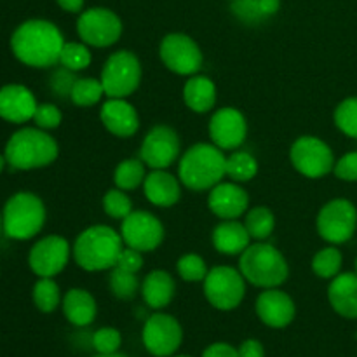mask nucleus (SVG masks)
Listing matches in <instances>:
<instances>
[{
  "label": "nucleus",
  "instance_id": "19",
  "mask_svg": "<svg viewBox=\"0 0 357 357\" xmlns=\"http://www.w3.org/2000/svg\"><path fill=\"white\" fill-rule=\"evenodd\" d=\"M37 107V100L28 87L21 84H7L0 87V117L3 121L23 124L33 119Z\"/></svg>",
  "mask_w": 357,
  "mask_h": 357
},
{
  "label": "nucleus",
  "instance_id": "3",
  "mask_svg": "<svg viewBox=\"0 0 357 357\" xmlns=\"http://www.w3.org/2000/svg\"><path fill=\"white\" fill-rule=\"evenodd\" d=\"M58 143L40 128H23L6 145L7 164L13 169L30 171L52 164L58 157Z\"/></svg>",
  "mask_w": 357,
  "mask_h": 357
},
{
  "label": "nucleus",
  "instance_id": "26",
  "mask_svg": "<svg viewBox=\"0 0 357 357\" xmlns=\"http://www.w3.org/2000/svg\"><path fill=\"white\" fill-rule=\"evenodd\" d=\"M173 278L164 271H153L145 278L142 284V295L150 309H166L174 296Z\"/></svg>",
  "mask_w": 357,
  "mask_h": 357
},
{
  "label": "nucleus",
  "instance_id": "23",
  "mask_svg": "<svg viewBox=\"0 0 357 357\" xmlns=\"http://www.w3.org/2000/svg\"><path fill=\"white\" fill-rule=\"evenodd\" d=\"M143 188L146 199L159 208H171L180 201V183L173 174L166 173L164 169H153L152 173L146 174Z\"/></svg>",
  "mask_w": 357,
  "mask_h": 357
},
{
  "label": "nucleus",
  "instance_id": "49",
  "mask_svg": "<svg viewBox=\"0 0 357 357\" xmlns=\"http://www.w3.org/2000/svg\"><path fill=\"white\" fill-rule=\"evenodd\" d=\"M96 357H126L122 354H119V352H115V354H98Z\"/></svg>",
  "mask_w": 357,
  "mask_h": 357
},
{
  "label": "nucleus",
  "instance_id": "24",
  "mask_svg": "<svg viewBox=\"0 0 357 357\" xmlns=\"http://www.w3.org/2000/svg\"><path fill=\"white\" fill-rule=\"evenodd\" d=\"M250 239L251 236L244 223L237 222V220H225L213 230V244H215L216 251L229 255V257L243 255L250 246Z\"/></svg>",
  "mask_w": 357,
  "mask_h": 357
},
{
  "label": "nucleus",
  "instance_id": "15",
  "mask_svg": "<svg viewBox=\"0 0 357 357\" xmlns=\"http://www.w3.org/2000/svg\"><path fill=\"white\" fill-rule=\"evenodd\" d=\"M180 150L181 142L176 131L169 126H155L143 139L139 157L152 169H166L176 162Z\"/></svg>",
  "mask_w": 357,
  "mask_h": 357
},
{
  "label": "nucleus",
  "instance_id": "40",
  "mask_svg": "<svg viewBox=\"0 0 357 357\" xmlns=\"http://www.w3.org/2000/svg\"><path fill=\"white\" fill-rule=\"evenodd\" d=\"M122 345L121 331L115 328H100L93 335V347L98 354H115Z\"/></svg>",
  "mask_w": 357,
  "mask_h": 357
},
{
  "label": "nucleus",
  "instance_id": "46",
  "mask_svg": "<svg viewBox=\"0 0 357 357\" xmlns=\"http://www.w3.org/2000/svg\"><path fill=\"white\" fill-rule=\"evenodd\" d=\"M237 351H239V357H265L264 345H261V342L255 340V338L244 340Z\"/></svg>",
  "mask_w": 357,
  "mask_h": 357
},
{
  "label": "nucleus",
  "instance_id": "48",
  "mask_svg": "<svg viewBox=\"0 0 357 357\" xmlns=\"http://www.w3.org/2000/svg\"><path fill=\"white\" fill-rule=\"evenodd\" d=\"M7 160H6V155H0V173L3 171V167H6Z\"/></svg>",
  "mask_w": 357,
  "mask_h": 357
},
{
  "label": "nucleus",
  "instance_id": "38",
  "mask_svg": "<svg viewBox=\"0 0 357 357\" xmlns=\"http://www.w3.org/2000/svg\"><path fill=\"white\" fill-rule=\"evenodd\" d=\"M103 209L108 216L115 220H124L132 213V202L124 190L121 188H114L108 190L107 195L103 197Z\"/></svg>",
  "mask_w": 357,
  "mask_h": 357
},
{
  "label": "nucleus",
  "instance_id": "37",
  "mask_svg": "<svg viewBox=\"0 0 357 357\" xmlns=\"http://www.w3.org/2000/svg\"><path fill=\"white\" fill-rule=\"evenodd\" d=\"M110 288L117 298L131 300L138 293L139 282L136 274H132V272H126L122 268L114 267L110 275Z\"/></svg>",
  "mask_w": 357,
  "mask_h": 357
},
{
  "label": "nucleus",
  "instance_id": "7",
  "mask_svg": "<svg viewBox=\"0 0 357 357\" xmlns=\"http://www.w3.org/2000/svg\"><path fill=\"white\" fill-rule=\"evenodd\" d=\"M101 84L108 98H128L142 80V65L131 51H117L105 61Z\"/></svg>",
  "mask_w": 357,
  "mask_h": 357
},
{
  "label": "nucleus",
  "instance_id": "34",
  "mask_svg": "<svg viewBox=\"0 0 357 357\" xmlns=\"http://www.w3.org/2000/svg\"><path fill=\"white\" fill-rule=\"evenodd\" d=\"M342 261H344V258L337 248H324L314 257L312 271L321 279H333L340 274Z\"/></svg>",
  "mask_w": 357,
  "mask_h": 357
},
{
  "label": "nucleus",
  "instance_id": "20",
  "mask_svg": "<svg viewBox=\"0 0 357 357\" xmlns=\"http://www.w3.org/2000/svg\"><path fill=\"white\" fill-rule=\"evenodd\" d=\"M208 206L218 218L236 220L250 206V195L237 183H218L211 188Z\"/></svg>",
  "mask_w": 357,
  "mask_h": 357
},
{
  "label": "nucleus",
  "instance_id": "39",
  "mask_svg": "<svg viewBox=\"0 0 357 357\" xmlns=\"http://www.w3.org/2000/svg\"><path fill=\"white\" fill-rule=\"evenodd\" d=\"M178 274L183 281L187 282H197L204 281L206 275H208V267H206V261L202 260L199 255H185L178 260Z\"/></svg>",
  "mask_w": 357,
  "mask_h": 357
},
{
  "label": "nucleus",
  "instance_id": "18",
  "mask_svg": "<svg viewBox=\"0 0 357 357\" xmlns=\"http://www.w3.org/2000/svg\"><path fill=\"white\" fill-rule=\"evenodd\" d=\"M257 314L261 323L267 324L268 328L281 330V328L289 326L295 319V302L288 293L281 289H265L257 300Z\"/></svg>",
  "mask_w": 357,
  "mask_h": 357
},
{
  "label": "nucleus",
  "instance_id": "43",
  "mask_svg": "<svg viewBox=\"0 0 357 357\" xmlns=\"http://www.w3.org/2000/svg\"><path fill=\"white\" fill-rule=\"evenodd\" d=\"M115 267L122 268V271H126V272H132V274H136V272L143 267L142 251L132 250V248H129V246L122 248L121 255H119V258H117V265H115Z\"/></svg>",
  "mask_w": 357,
  "mask_h": 357
},
{
  "label": "nucleus",
  "instance_id": "36",
  "mask_svg": "<svg viewBox=\"0 0 357 357\" xmlns=\"http://www.w3.org/2000/svg\"><path fill=\"white\" fill-rule=\"evenodd\" d=\"M59 63L72 72L84 70L91 65V52L86 45L79 44V42H68V44L65 42Z\"/></svg>",
  "mask_w": 357,
  "mask_h": 357
},
{
  "label": "nucleus",
  "instance_id": "33",
  "mask_svg": "<svg viewBox=\"0 0 357 357\" xmlns=\"http://www.w3.org/2000/svg\"><path fill=\"white\" fill-rule=\"evenodd\" d=\"M103 94L105 87L101 84V80L86 77V79L75 80V84L72 87V93H70V98H72V101L77 107H93V105H96L101 100Z\"/></svg>",
  "mask_w": 357,
  "mask_h": 357
},
{
  "label": "nucleus",
  "instance_id": "14",
  "mask_svg": "<svg viewBox=\"0 0 357 357\" xmlns=\"http://www.w3.org/2000/svg\"><path fill=\"white\" fill-rule=\"evenodd\" d=\"M122 241L142 253L153 251L164 241V227L157 216L149 211H132L121 227Z\"/></svg>",
  "mask_w": 357,
  "mask_h": 357
},
{
  "label": "nucleus",
  "instance_id": "8",
  "mask_svg": "<svg viewBox=\"0 0 357 357\" xmlns=\"http://www.w3.org/2000/svg\"><path fill=\"white\" fill-rule=\"evenodd\" d=\"M246 279L232 267H215L204 279V295L218 310H232L246 295Z\"/></svg>",
  "mask_w": 357,
  "mask_h": 357
},
{
  "label": "nucleus",
  "instance_id": "50",
  "mask_svg": "<svg viewBox=\"0 0 357 357\" xmlns=\"http://www.w3.org/2000/svg\"><path fill=\"white\" fill-rule=\"evenodd\" d=\"M3 234V218H2V213H0V236Z\"/></svg>",
  "mask_w": 357,
  "mask_h": 357
},
{
  "label": "nucleus",
  "instance_id": "17",
  "mask_svg": "<svg viewBox=\"0 0 357 357\" xmlns=\"http://www.w3.org/2000/svg\"><path fill=\"white\" fill-rule=\"evenodd\" d=\"M248 124L244 115L237 108H220L209 121V136L213 143L222 150H234L246 139Z\"/></svg>",
  "mask_w": 357,
  "mask_h": 357
},
{
  "label": "nucleus",
  "instance_id": "21",
  "mask_svg": "<svg viewBox=\"0 0 357 357\" xmlns=\"http://www.w3.org/2000/svg\"><path fill=\"white\" fill-rule=\"evenodd\" d=\"M100 117L105 128L119 138H129L139 128L138 112L126 98H110L101 108Z\"/></svg>",
  "mask_w": 357,
  "mask_h": 357
},
{
  "label": "nucleus",
  "instance_id": "9",
  "mask_svg": "<svg viewBox=\"0 0 357 357\" xmlns=\"http://www.w3.org/2000/svg\"><path fill=\"white\" fill-rule=\"evenodd\" d=\"M357 229V209L347 199H333L317 215V232L331 244H344Z\"/></svg>",
  "mask_w": 357,
  "mask_h": 357
},
{
  "label": "nucleus",
  "instance_id": "1",
  "mask_svg": "<svg viewBox=\"0 0 357 357\" xmlns=\"http://www.w3.org/2000/svg\"><path fill=\"white\" fill-rule=\"evenodd\" d=\"M63 35L54 23L45 20H28L14 30L10 49L21 63L33 68H49L59 63Z\"/></svg>",
  "mask_w": 357,
  "mask_h": 357
},
{
  "label": "nucleus",
  "instance_id": "29",
  "mask_svg": "<svg viewBox=\"0 0 357 357\" xmlns=\"http://www.w3.org/2000/svg\"><path fill=\"white\" fill-rule=\"evenodd\" d=\"M244 227L250 232L251 239H268L275 229L274 213L268 208H265V206H258V208L250 209L246 215V220H244Z\"/></svg>",
  "mask_w": 357,
  "mask_h": 357
},
{
  "label": "nucleus",
  "instance_id": "28",
  "mask_svg": "<svg viewBox=\"0 0 357 357\" xmlns=\"http://www.w3.org/2000/svg\"><path fill=\"white\" fill-rule=\"evenodd\" d=\"M279 7V0H232V13L246 23H258L274 16Z\"/></svg>",
  "mask_w": 357,
  "mask_h": 357
},
{
  "label": "nucleus",
  "instance_id": "22",
  "mask_svg": "<svg viewBox=\"0 0 357 357\" xmlns=\"http://www.w3.org/2000/svg\"><path fill=\"white\" fill-rule=\"evenodd\" d=\"M328 300L338 316L357 319V274L345 272L331 279Z\"/></svg>",
  "mask_w": 357,
  "mask_h": 357
},
{
  "label": "nucleus",
  "instance_id": "13",
  "mask_svg": "<svg viewBox=\"0 0 357 357\" xmlns=\"http://www.w3.org/2000/svg\"><path fill=\"white\" fill-rule=\"evenodd\" d=\"M159 54L166 68L178 75H194L202 66L201 49L185 33L166 35L160 42Z\"/></svg>",
  "mask_w": 357,
  "mask_h": 357
},
{
  "label": "nucleus",
  "instance_id": "16",
  "mask_svg": "<svg viewBox=\"0 0 357 357\" xmlns=\"http://www.w3.org/2000/svg\"><path fill=\"white\" fill-rule=\"evenodd\" d=\"M70 244L61 236H47L38 241L28 255V265L38 278H54L66 267Z\"/></svg>",
  "mask_w": 357,
  "mask_h": 357
},
{
  "label": "nucleus",
  "instance_id": "4",
  "mask_svg": "<svg viewBox=\"0 0 357 357\" xmlns=\"http://www.w3.org/2000/svg\"><path fill=\"white\" fill-rule=\"evenodd\" d=\"M121 251L122 236L107 225L89 227L73 244L75 264L87 272L114 268Z\"/></svg>",
  "mask_w": 357,
  "mask_h": 357
},
{
  "label": "nucleus",
  "instance_id": "41",
  "mask_svg": "<svg viewBox=\"0 0 357 357\" xmlns=\"http://www.w3.org/2000/svg\"><path fill=\"white\" fill-rule=\"evenodd\" d=\"M61 112L58 107H54L52 103H42L38 105L37 110L33 114V122L37 128L49 131V129H56L61 124Z\"/></svg>",
  "mask_w": 357,
  "mask_h": 357
},
{
  "label": "nucleus",
  "instance_id": "2",
  "mask_svg": "<svg viewBox=\"0 0 357 357\" xmlns=\"http://www.w3.org/2000/svg\"><path fill=\"white\" fill-rule=\"evenodd\" d=\"M227 157L222 149L208 143H197L181 155L178 174L180 181L194 192L211 190L225 176Z\"/></svg>",
  "mask_w": 357,
  "mask_h": 357
},
{
  "label": "nucleus",
  "instance_id": "6",
  "mask_svg": "<svg viewBox=\"0 0 357 357\" xmlns=\"http://www.w3.org/2000/svg\"><path fill=\"white\" fill-rule=\"evenodd\" d=\"M3 234L10 239L28 241L37 236L45 223V206L31 192H17L7 199L2 211Z\"/></svg>",
  "mask_w": 357,
  "mask_h": 357
},
{
  "label": "nucleus",
  "instance_id": "5",
  "mask_svg": "<svg viewBox=\"0 0 357 357\" xmlns=\"http://www.w3.org/2000/svg\"><path fill=\"white\" fill-rule=\"evenodd\" d=\"M239 271L246 281L258 288H279L288 279L289 267L281 251L272 244H250L241 255Z\"/></svg>",
  "mask_w": 357,
  "mask_h": 357
},
{
  "label": "nucleus",
  "instance_id": "27",
  "mask_svg": "<svg viewBox=\"0 0 357 357\" xmlns=\"http://www.w3.org/2000/svg\"><path fill=\"white\" fill-rule=\"evenodd\" d=\"M183 100L190 110L197 112V114H206L216 103L215 84L208 77H190L183 87Z\"/></svg>",
  "mask_w": 357,
  "mask_h": 357
},
{
  "label": "nucleus",
  "instance_id": "51",
  "mask_svg": "<svg viewBox=\"0 0 357 357\" xmlns=\"http://www.w3.org/2000/svg\"><path fill=\"white\" fill-rule=\"evenodd\" d=\"M171 357H192V356H171Z\"/></svg>",
  "mask_w": 357,
  "mask_h": 357
},
{
  "label": "nucleus",
  "instance_id": "45",
  "mask_svg": "<svg viewBox=\"0 0 357 357\" xmlns=\"http://www.w3.org/2000/svg\"><path fill=\"white\" fill-rule=\"evenodd\" d=\"M202 357H239V351L225 342H216L211 344L208 349H204Z\"/></svg>",
  "mask_w": 357,
  "mask_h": 357
},
{
  "label": "nucleus",
  "instance_id": "42",
  "mask_svg": "<svg viewBox=\"0 0 357 357\" xmlns=\"http://www.w3.org/2000/svg\"><path fill=\"white\" fill-rule=\"evenodd\" d=\"M333 173L342 181H357V152L345 153L335 162Z\"/></svg>",
  "mask_w": 357,
  "mask_h": 357
},
{
  "label": "nucleus",
  "instance_id": "31",
  "mask_svg": "<svg viewBox=\"0 0 357 357\" xmlns=\"http://www.w3.org/2000/svg\"><path fill=\"white\" fill-rule=\"evenodd\" d=\"M33 303L40 312L51 314L61 303L59 288L52 278H38L33 286Z\"/></svg>",
  "mask_w": 357,
  "mask_h": 357
},
{
  "label": "nucleus",
  "instance_id": "30",
  "mask_svg": "<svg viewBox=\"0 0 357 357\" xmlns=\"http://www.w3.org/2000/svg\"><path fill=\"white\" fill-rule=\"evenodd\" d=\"M258 162L251 153L248 152H234L227 157L225 174L232 178L236 183H244L257 176Z\"/></svg>",
  "mask_w": 357,
  "mask_h": 357
},
{
  "label": "nucleus",
  "instance_id": "12",
  "mask_svg": "<svg viewBox=\"0 0 357 357\" xmlns=\"http://www.w3.org/2000/svg\"><path fill=\"white\" fill-rule=\"evenodd\" d=\"M142 340L152 356L171 357L176 354L183 342V330L173 316L159 312L146 319L142 331Z\"/></svg>",
  "mask_w": 357,
  "mask_h": 357
},
{
  "label": "nucleus",
  "instance_id": "44",
  "mask_svg": "<svg viewBox=\"0 0 357 357\" xmlns=\"http://www.w3.org/2000/svg\"><path fill=\"white\" fill-rule=\"evenodd\" d=\"M75 75H73L72 70L65 68L58 70V72L52 75V89L58 91L59 94H70L72 93V87L75 84Z\"/></svg>",
  "mask_w": 357,
  "mask_h": 357
},
{
  "label": "nucleus",
  "instance_id": "25",
  "mask_svg": "<svg viewBox=\"0 0 357 357\" xmlns=\"http://www.w3.org/2000/svg\"><path fill=\"white\" fill-rule=\"evenodd\" d=\"M63 314L73 326H89L96 319V300L89 291L80 288L70 289L61 302Z\"/></svg>",
  "mask_w": 357,
  "mask_h": 357
},
{
  "label": "nucleus",
  "instance_id": "35",
  "mask_svg": "<svg viewBox=\"0 0 357 357\" xmlns=\"http://www.w3.org/2000/svg\"><path fill=\"white\" fill-rule=\"evenodd\" d=\"M335 124L349 138L357 139V96L342 101L335 110Z\"/></svg>",
  "mask_w": 357,
  "mask_h": 357
},
{
  "label": "nucleus",
  "instance_id": "47",
  "mask_svg": "<svg viewBox=\"0 0 357 357\" xmlns=\"http://www.w3.org/2000/svg\"><path fill=\"white\" fill-rule=\"evenodd\" d=\"M56 2L66 13H80L84 7V0H56Z\"/></svg>",
  "mask_w": 357,
  "mask_h": 357
},
{
  "label": "nucleus",
  "instance_id": "10",
  "mask_svg": "<svg viewBox=\"0 0 357 357\" xmlns=\"http://www.w3.org/2000/svg\"><path fill=\"white\" fill-rule=\"evenodd\" d=\"M291 162L307 178H323L335 167L333 150L316 136H302L291 146Z\"/></svg>",
  "mask_w": 357,
  "mask_h": 357
},
{
  "label": "nucleus",
  "instance_id": "32",
  "mask_svg": "<svg viewBox=\"0 0 357 357\" xmlns=\"http://www.w3.org/2000/svg\"><path fill=\"white\" fill-rule=\"evenodd\" d=\"M145 167L143 160L138 159H126L117 166L114 174L115 185L121 190H135L145 181Z\"/></svg>",
  "mask_w": 357,
  "mask_h": 357
},
{
  "label": "nucleus",
  "instance_id": "11",
  "mask_svg": "<svg viewBox=\"0 0 357 357\" xmlns=\"http://www.w3.org/2000/svg\"><path fill=\"white\" fill-rule=\"evenodd\" d=\"M77 33L86 44L94 47L114 45L122 35V21L114 10L93 7L84 10L77 20Z\"/></svg>",
  "mask_w": 357,
  "mask_h": 357
},
{
  "label": "nucleus",
  "instance_id": "52",
  "mask_svg": "<svg viewBox=\"0 0 357 357\" xmlns=\"http://www.w3.org/2000/svg\"><path fill=\"white\" fill-rule=\"evenodd\" d=\"M356 274H357V258H356Z\"/></svg>",
  "mask_w": 357,
  "mask_h": 357
}]
</instances>
